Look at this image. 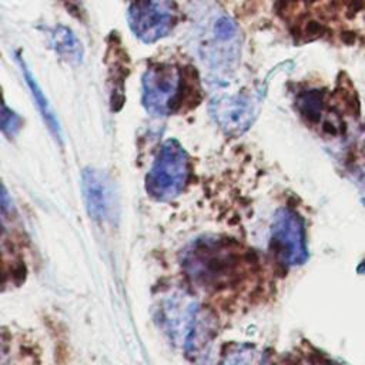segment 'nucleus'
I'll use <instances>...</instances> for the list:
<instances>
[{
    "mask_svg": "<svg viewBox=\"0 0 365 365\" xmlns=\"http://www.w3.org/2000/svg\"><path fill=\"white\" fill-rule=\"evenodd\" d=\"M181 264L194 287L217 292L234 288L244 279L251 258L230 240L202 237L185 250Z\"/></svg>",
    "mask_w": 365,
    "mask_h": 365,
    "instance_id": "f257e3e1",
    "label": "nucleus"
},
{
    "mask_svg": "<svg viewBox=\"0 0 365 365\" xmlns=\"http://www.w3.org/2000/svg\"><path fill=\"white\" fill-rule=\"evenodd\" d=\"M195 51L214 78L228 77L240 60V31L235 21L214 4L194 17Z\"/></svg>",
    "mask_w": 365,
    "mask_h": 365,
    "instance_id": "f03ea898",
    "label": "nucleus"
},
{
    "mask_svg": "<svg viewBox=\"0 0 365 365\" xmlns=\"http://www.w3.org/2000/svg\"><path fill=\"white\" fill-rule=\"evenodd\" d=\"M190 177V158L181 144L167 140L158 150L155 160L147 174L145 188L157 201L177 198Z\"/></svg>",
    "mask_w": 365,
    "mask_h": 365,
    "instance_id": "7ed1b4c3",
    "label": "nucleus"
},
{
    "mask_svg": "<svg viewBox=\"0 0 365 365\" xmlns=\"http://www.w3.org/2000/svg\"><path fill=\"white\" fill-rule=\"evenodd\" d=\"M161 318L170 336L185 352H198L210 338V319L200 305L187 297L167 301L161 309Z\"/></svg>",
    "mask_w": 365,
    "mask_h": 365,
    "instance_id": "20e7f679",
    "label": "nucleus"
},
{
    "mask_svg": "<svg viewBox=\"0 0 365 365\" xmlns=\"http://www.w3.org/2000/svg\"><path fill=\"white\" fill-rule=\"evenodd\" d=\"M269 250L282 267H297L307 261V237L301 215L289 208L277 211L269 237Z\"/></svg>",
    "mask_w": 365,
    "mask_h": 365,
    "instance_id": "39448f33",
    "label": "nucleus"
},
{
    "mask_svg": "<svg viewBox=\"0 0 365 365\" xmlns=\"http://www.w3.org/2000/svg\"><path fill=\"white\" fill-rule=\"evenodd\" d=\"M182 76L171 64H155L143 76V104L155 117L171 114L181 103Z\"/></svg>",
    "mask_w": 365,
    "mask_h": 365,
    "instance_id": "423d86ee",
    "label": "nucleus"
},
{
    "mask_svg": "<svg viewBox=\"0 0 365 365\" xmlns=\"http://www.w3.org/2000/svg\"><path fill=\"white\" fill-rule=\"evenodd\" d=\"M174 20V0H133L128 9L130 27L144 43H154L167 36Z\"/></svg>",
    "mask_w": 365,
    "mask_h": 365,
    "instance_id": "0eeeda50",
    "label": "nucleus"
},
{
    "mask_svg": "<svg viewBox=\"0 0 365 365\" xmlns=\"http://www.w3.org/2000/svg\"><path fill=\"white\" fill-rule=\"evenodd\" d=\"M210 113L224 133L240 135L254 123L258 114V98L247 93H221L212 97Z\"/></svg>",
    "mask_w": 365,
    "mask_h": 365,
    "instance_id": "6e6552de",
    "label": "nucleus"
},
{
    "mask_svg": "<svg viewBox=\"0 0 365 365\" xmlns=\"http://www.w3.org/2000/svg\"><path fill=\"white\" fill-rule=\"evenodd\" d=\"M83 194L88 215L96 221L106 220L111 212V187L104 174L94 168L83 171Z\"/></svg>",
    "mask_w": 365,
    "mask_h": 365,
    "instance_id": "1a4fd4ad",
    "label": "nucleus"
},
{
    "mask_svg": "<svg viewBox=\"0 0 365 365\" xmlns=\"http://www.w3.org/2000/svg\"><path fill=\"white\" fill-rule=\"evenodd\" d=\"M19 63H20L23 76H24V78H26V83H27V86H29V88H30V91H31V96H33V98H34V103H36V106H37L40 114H41L43 118H44V123L47 124V127H48V130L51 131V134H53L56 138L61 140V128H60V125H58V121H57V118H56V115H54V113H53V110H51V107H50L47 98L44 97V94H43V91H41V88H40V86L37 84L36 78L33 77V74H31V71L29 70V67L26 66V63H24L21 58H19Z\"/></svg>",
    "mask_w": 365,
    "mask_h": 365,
    "instance_id": "9d476101",
    "label": "nucleus"
},
{
    "mask_svg": "<svg viewBox=\"0 0 365 365\" xmlns=\"http://www.w3.org/2000/svg\"><path fill=\"white\" fill-rule=\"evenodd\" d=\"M220 365H271L259 348L250 344H234L225 348Z\"/></svg>",
    "mask_w": 365,
    "mask_h": 365,
    "instance_id": "9b49d317",
    "label": "nucleus"
},
{
    "mask_svg": "<svg viewBox=\"0 0 365 365\" xmlns=\"http://www.w3.org/2000/svg\"><path fill=\"white\" fill-rule=\"evenodd\" d=\"M51 44L57 54L68 63H78L81 60V46L76 36L64 26L54 29L51 34Z\"/></svg>",
    "mask_w": 365,
    "mask_h": 365,
    "instance_id": "f8f14e48",
    "label": "nucleus"
},
{
    "mask_svg": "<svg viewBox=\"0 0 365 365\" xmlns=\"http://www.w3.org/2000/svg\"><path fill=\"white\" fill-rule=\"evenodd\" d=\"M298 108L301 114L311 123H317L321 117L322 110V97L317 91H308L299 96Z\"/></svg>",
    "mask_w": 365,
    "mask_h": 365,
    "instance_id": "ddd939ff",
    "label": "nucleus"
},
{
    "mask_svg": "<svg viewBox=\"0 0 365 365\" xmlns=\"http://www.w3.org/2000/svg\"><path fill=\"white\" fill-rule=\"evenodd\" d=\"M21 127V118L13 113L11 110L7 108L6 104H3V110H1V128L3 133L7 135H14Z\"/></svg>",
    "mask_w": 365,
    "mask_h": 365,
    "instance_id": "4468645a",
    "label": "nucleus"
},
{
    "mask_svg": "<svg viewBox=\"0 0 365 365\" xmlns=\"http://www.w3.org/2000/svg\"><path fill=\"white\" fill-rule=\"evenodd\" d=\"M292 365H336L334 364L332 361L329 359H325V358H321V356H308V358H301V359H297Z\"/></svg>",
    "mask_w": 365,
    "mask_h": 365,
    "instance_id": "2eb2a0df",
    "label": "nucleus"
},
{
    "mask_svg": "<svg viewBox=\"0 0 365 365\" xmlns=\"http://www.w3.org/2000/svg\"><path fill=\"white\" fill-rule=\"evenodd\" d=\"M358 272H361V274H365V259L361 262V265L358 267Z\"/></svg>",
    "mask_w": 365,
    "mask_h": 365,
    "instance_id": "dca6fc26",
    "label": "nucleus"
}]
</instances>
